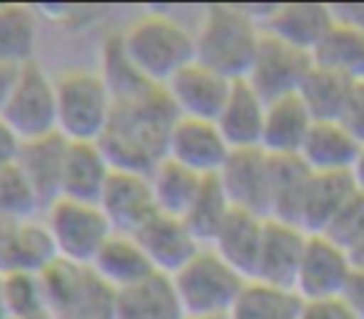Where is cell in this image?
<instances>
[{"label": "cell", "mask_w": 364, "mask_h": 319, "mask_svg": "<svg viewBox=\"0 0 364 319\" xmlns=\"http://www.w3.org/2000/svg\"><path fill=\"white\" fill-rule=\"evenodd\" d=\"M352 85L354 82L344 80L337 72L314 65L297 95L309 110V115L314 117V122H339L344 107H347Z\"/></svg>", "instance_id": "d6a6232c"}, {"label": "cell", "mask_w": 364, "mask_h": 319, "mask_svg": "<svg viewBox=\"0 0 364 319\" xmlns=\"http://www.w3.org/2000/svg\"><path fill=\"white\" fill-rule=\"evenodd\" d=\"M309 180H312V173L299 157H272V188H269L267 220L299 227Z\"/></svg>", "instance_id": "4316f807"}, {"label": "cell", "mask_w": 364, "mask_h": 319, "mask_svg": "<svg viewBox=\"0 0 364 319\" xmlns=\"http://www.w3.org/2000/svg\"><path fill=\"white\" fill-rule=\"evenodd\" d=\"M314 67V58L264 33L245 80L264 102L297 95Z\"/></svg>", "instance_id": "9c48e42d"}, {"label": "cell", "mask_w": 364, "mask_h": 319, "mask_svg": "<svg viewBox=\"0 0 364 319\" xmlns=\"http://www.w3.org/2000/svg\"><path fill=\"white\" fill-rule=\"evenodd\" d=\"M344 299L352 307V312L357 314L359 319H364V272H357L354 269L352 279H349L347 289H344Z\"/></svg>", "instance_id": "b9f144b4"}, {"label": "cell", "mask_w": 364, "mask_h": 319, "mask_svg": "<svg viewBox=\"0 0 364 319\" xmlns=\"http://www.w3.org/2000/svg\"><path fill=\"white\" fill-rule=\"evenodd\" d=\"M264 112L267 102L252 90V85L247 80H235L215 125L230 150H255L262 147Z\"/></svg>", "instance_id": "ac0fdd59"}, {"label": "cell", "mask_w": 364, "mask_h": 319, "mask_svg": "<svg viewBox=\"0 0 364 319\" xmlns=\"http://www.w3.org/2000/svg\"><path fill=\"white\" fill-rule=\"evenodd\" d=\"M324 237H329L334 244H339V247L347 249V252L364 237V193L357 190V193L347 200V205L339 210V215L327 227Z\"/></svg>", "instance_id": "74e56055"}, {"label": "cell", "mask_w": 364, "mask_h": 319, "mask_svg": "<svg viewBox=\"0 0 364 319\" xmlns=\"http://www.w3.org/2000/svg\"><path fill=\"white\" fill-rule=\"evenodd\" d=\"M349 259H352V264H354L357 272H364V237L359 239L352 249H349Z\"/></svg>", "instance_id": "7dc6e473"}, {"label": "cell", "mask_w": 364, "mask_h": 319, "mask_svg": "<svg viewBox=\"0 0 364 319\" xmlns=\"http://www.w3.org/2000/svg\"><path fill=\"white\" fill-rule=\"evenodd\" d=\"M342 18H349V21L364 26V6H347V8H334Z\"/></svg>", "instance_id": "bcb514c9"}, {"label": "cell", "mask_w": 364, "mask_h": 319, "mask_svg": "<svg viewBox=\"0 0 364 319\" xmlns=\"http://www.w3.org/2000/svg\"><path fill=\"white\" fill-rule=\"evenodd\" d=\"M230 87L232 80L195 60L167 82L165 92L180 117L215 122L228 100Z\"/></svg>", "instance_id": "9a60e30c"}, {"label": "cell", "mask_w": 364, "mask_h": 319, "mask_svg": "<svg viewBox=\"0 0 364 319\" xmlns=\"http://www.w3.org/2000/svg\"><path fill=\"white\" fill-rule=\"evenodd\" d=\"M352 274L354 264L347 249L334 244L324 234H309L297 282H294V292L299 294L302 302L344 297V289H347Z\"/></svg>", "instance_id": "30bf717a"}, {"label": "cell", "mask_w": 364, "mask_h": 319, "mask_svg": "<svg viewBox=\"0 0 364 319\" xmlns=\"http://www.w3.org/2000/svg\"><path fill=\"white\" fill-rule=\"evenodd\" d=\"M137 244L142 247V252L147 254L152 269L160 274H172L180 272L195 254L203 249L200 239L193 234V229L185 225L182 217H172V215L157 212L140 232L135 234Z\"/></svg>", "instance_id": "e0dca14e"}, {"label": "cell", "mask_w": 364, "mask_h": 319, "mask_svg": "<svg viewBox=\"0 0 364 319\" xmlns=\"http://www.w3.org/2000/svg\"><path fill=\"white\" fill-rule=\"evenodd\" d=\"M257 13L240 6H208L195 31V60L228 80H245L262 40Z\"/></svg>", "instance_id": "7a4b0ae2"}, {"label": "cell", "mask_w": 364, "mask_h": 319, "mask_svg": "<svg viewBox=\"0 0 364 319\" xmlns=\"http://www.w3.org/2000/svg\"><path fill=\"white\" fill-rule=\"evenodd\" d=\"M302 299L294 289L250 279L232 304L228 319H299Z\"/></svg>", "instance_id": "1f68e13d"}, {"label": "cell", "mask_w": 364, "mask_h": 319, "mask_svg": "<svg viewBox=\"0 0 364 319\" xmlns=\"http://www.w3.org/2000/svg\"><path fill=\"white\" fill-rule=\"evenodd\" d=\"M58 132L68 142H100L115 115V97L97 70H65L55 77Z\"/></svg>", "instance_id": "277c9868"}, {"label": "cell", "mask_w": 364, "mask_h": 319, "mask_svg": "<svg viewBox=\"0 0 364 319\" xmlns=\"http://www.w3.org/2000/svg\"><path fill=\"white\" fill-rule=\"evenodd\" d=\"M185 319H228V317H188V314H185Z\"/></svg>", "instance_id": "681fc988"}, {"label": "cell", "mask_w": 364, "mask_h": 319, "mask_svg": "<svg viewBox=\"0 0 364 319\" xmlns=\"http://www.w3.org/2000/svg\"><path fill=\"white\" fill-rule=\"evenodd\" d=\"M90 269L112 292L132 287L140 279H145L147 274L155 272L147 254L137 244V239L132 234H117V232H112L110 239L102 244L97 257L92 259Z\"/></svg>", "instance_id": "484cf974"}, {"label": "cell", "mask_w": 364, "mask_h": 319, "mask_svg": "<svg viewBox=\"0 0 364 319\" xmlns=\"http://www.w3.org/2000/svg\"><path fill=\"white\" fill-rule=\"evenodd\" d=\"M299 319H359L352 312L344 297L334 299H314V302H302Z\"/></svg>", "instance_id": "f35d334b"}, {"label": "cell", "mask_w": 364, "mask_h": 319, "mask_svg": "<svg viewBox=\"0 0 364 319\" xmlns=\"http://www.w3.org/2000/svg\"><path fill=\"white\" fill-rule=\"evenodd\" d=\"M172 282L188 317H228L250 279L230 267L215 249L203 247L172 274Z\"/></svg>", "instance_id": "5b68a950"}, {"label": "cell", "mask_w": 364, "mask_h": 319, "mask_svg": "<svg viewBox=\"0 0 364 319\" xmlns=\"http://www.w3.org/2000/svg\"><path fill=\"white\" fill-rule=\"evenodd\" d=\"M357 193L349 175H314L309 180L299 227L307 234H324L339 210Z\"/></svg>", "instance_id": "83f0119b"}, {"label": "cell", "mask_w": 364, "mask_h": 319, "mask_svg": "<svg viewBox=\"0 0 364 319\" xmlns=\"http://www.w3.org/2000/svg\"><path fill=\"white\" fill-rule=\"evenodd\" d=\"M232 205H230L228 195H225L223 185L218 178H208L200 188L195 202L190 205L188 215H185V225L193 229V234L200 239L203 247H210L213 239L218 237V232L223 229V225L228 222V217L232 215Z\"/></svg>", "instance_id": "836d02e7"}, {"label": "cell", "mask_w": 364, "mask_h": 319, "mask_svg": "<svg viewBox=\"0 0 364 319\" xmlns=\"http://www.w3.org/2000/svg\"><path fill=\"white\" fill-rule=\"evenodd\" d=\"M312 58L317 67L337 72L349 82H364V26L337 13V23Z\"/></svg>", "instance_id": "d4e9b609"}, {"label": "cell", "mask_w": 364, "mask_h": 319, "mask_svg": "<svg viewBox=\"0 0 364 319\" xmlns=\"http://www.w3.org/2000/svg\"><path fill=\"white\" fill-rule=\"evenodd\" d=\"M110 175L112 165L97 142H68L60 198L97 205Z\"/></svg>", "instance_id": "d6986e66"}, {"label": "cell", "mask_w": 364, "mask_h": 319, "mask_svg": "<svg viewBox=\"0 0 364 319\" xmlns=\"http://www.w3.org/2000/svg\"><path fill=\"white\" fill-rule=\"evenodd\" d=\"M359 147V140L342 122H314L299 160L314 175H349Z\"/></svg>", "instance_id": "ffe728a7"}, {"label": "cell", "mask_w": 364, "mask_h": 319, "mask_svg": "<svg viewBox=\"0 0 364 319\" xmlns=\"http://www.w3.org/2000/svg\"><path fill=\"white\" fill-rule=\"evenodd\" d=\"M264 222L267 220L259 217V215L245 212V210H232V215L223 225L218 237L213 239L210 249H215L245 279H252L255 267H257L259 247H262Z\"/></svg>", "instance_id": "cb8c5ba5"}, {"label": "cell", "mask_w": 364, "mask_h": 319, "mask_svg": "<svg viewBox=\"0 0 364 319\" xmlns=\"http://www.w3.org/2000/svg\"><path fill=\"white\" fill-rule=\"evenodd\" d=\"M97 72H100L102 80L110 87L112 97H115V105L117 102L132 100V97H137L140 92H145L147 87H152L130 63L125 48H122L120 33H110V36L102 40L100 67H97Z\"/></svg>", "instance_id": "e575fe53"}, {"label": "cell", "mask_w": 364, "mask_h": 319, "mask_svg": "<svg viewBox=\"0 0 364 319\" xmlns=\"http://www.w3.org/2000/svg\"><path fill=\"white\" fill-rule=\"evenodd\" d=\"M120 40L135 70L157 87L195 63V31L167 13H140L120 31Z\"/></svg>", "instance_id": "3957f363"}, {"label": "cell", "mask_w": 364, "mask_h": 319, "mask_svg": "<svg viewBox=\"0 0 364 319\" xmlns=\"http://www.w3.org/2000/svg\"><path fill=\"white\" fill-rule=\"evenodd\" d=\"M41 279L53 319H115V292L90 267L58 259Z\"/></svg>", "instance_id": "52a82bcc"}, {"label": "cell", "mask_w": 364, "mask_h": 319, "mask_svg": "<svg viewBox=\"0 0 364 319\" xmlns=\"http://www.w3.org/2000/svg\"><path fill=\"white\" fill-rule=\"evenodd\" d=\"M16 75H18V67H6V65H0V107H3V102H6L8 92H11Z\"/></svg>", "instance_id": "ee69618b"}, {"label": "cell", "mask_w": 364, "mask_h": 319, "mask_svg": "<svg viewBox=\"0 0 364 319\" xmlns=\"http://www.w3.org/2000/svg\"><path fill=\"white\" fill-rule=\"evenodd\" d=\"M41 16L31 6H0V65L23 67L36 60Z\"/></svg>", "instance_id": "f546056e"}, {"label": "cell", "mask_w": 364, "mask_h": 319, "mask_svg": "<svg viewBox=\"0 0 364 319\" xmlns=\"http://www.w3.org/2000/svg\"><path fill=\"white\" fill-rule=\"evenodd\" d=\"M13 227H16V225L0 220V274L6 272V257H8V244H11Z\"/></svg>", "instance_id": "7bdbcfd3"}, {"label": "cell", "mask_w": 364, "mask_h": 319, "mask_svg": "<svg viewBox=\"0 0 364 319\" xmlns=\"http://www.w3.org/2000/svg\"><path fill=\"white\" fill-rule=\"evenodd\" d=\"M97 207L102 210L112 232L132 234V237L157 215L147 175L122 173V170H112Z\"/></svg>", "instance_id": "4fadbf2b"}, {"label": "cell", "mask_w": 364, "mask_h": 319, "mask_svg": "<svg viewBox=\"0 0 364 319\" xmlns=\"http://www.w3.org/2000/svg\"><path fill=\"white\" fill-rule=\"evenodd\" d=\"M58 249L48 232L46 222H21L13 227L11 244H8L6 257V272H21V274H36L43 277L53 264L58 262Z\"/></svg>", "instance_id": "f1b7e54d"}, {"label": "cell", "mask_w": 364, "mask_h": 319, "mask_svg": "<svg viewBox=\"0 0 364 319\" xmlns=\"http://www.w3.org/2000/svg\"><path fill=\"white\" fill-rule=\"evenodd\" d=\"M0 319H11V312H8L6 297H3V282H0Z\"/></svg>", "instance_id": "c3c4849f"}, {"label": "cell", "mask_w": 364, "mask_h": 319, "mask_svg": "<svg viewBox=\"0 0 364 319\" xmlns=\"http://www.w3.org/2000/svg\"><path fill=\"white\" fill-rule=\"evenodd\" d=\"M307 239L309 234L297 225L267 220L252 279L262 284H272V287L294 289Z\"/></svg>", "instance_id": "2e32d148"}, {"label": "cell", "mask_w": 364, "mask_h": 319, "mask_svg": "<svg viewBox=\"0 0 364 319\" xmlns=\"http://www.w3.org/2000/svg\"><path fill=\"white\" fill-rule=\"evenodd\" d=\"M41 212H46V205L18 165L0 173V220L3 222H31L38 220Z\"/></svg>", "instance_id": "d590c367"}, {"label": "cell", "mask_w": 364, "mask_h": 319, "mask_svg": "<svg viewBox=\"0 0 364 319\" xmlns=\"http://www.w3.org/2000/svg\"><path fill=\"white\" fill-rule=\"evenodd\" d=\"M314 117L299 100V95L267 102L262 130V150L269 157H299Z\"/></svg>", "instance_id": "44dd1931"}, {"label": "cell", "mask_w": 364, "mask_h": 319, "mask_svg": "<svg viewBox=\"0 0 364 319\" xmlns=\"http://www.w3.org/2000/svg\"><path fill=\"white\" fill-rule=\"evenodd\" d=\"M177 117L165 87L152 85L132 100L117 102L110 127L97 145L112 170L150 175L165 157L167 135Z\"/></svg>", "instance_id": "6da1fadb"}, {"label": "cell", "mask_w": 364, "mask_h": 319, "mask_svg": "<svg viewBox=\"0 0 364 319\" xmlns=\"http://www.w3.org/2000/svg\"><path fill=\"white\" fill-rule=\"evenodd\" d=\"M0 282H3V297H6L11 319H36L43 314H50L41 277L8 272L0 274Z\"/></svg>", "instance_id": "8d00e7d4"}, {"label": "cell", "mask_w": 364, "mask_h": 319, "mask_svg": "<svg viewBox=\"0 0 364 319\" xmlns=\"http://www.w3.org/2000/svg\"><path fill=\"white\" fill-rule=\"evenodd\" d=\"M152 188V198H155L157 212L172 215V217H185L190 205L195 202L200 188H203L205 178L190 173L188 168L172 163L167 157H162L160 163L152 168L147 175Z\"/></svg>", "instance_id": "4dcf8cb0"}, {"label": "cell", "mask_w": 364, "mask_h": 319, "mask_svg": "<svg viewBox=\"0 0 364 319\" xmlns=\"http://www.w3.org/2000/svg\"><path fill=\"white\" fill-rule=\"evenodd\" d=\"M43 222L55 242L58 257L80 267H90L102 244L112 234V227L97 205L75 202L65 198L55 200L46 210Z\"/></svg>", "instance_id": "ba28073f"}, {"label": "cell", "mask_w": 364, "mask_h": 319, "mask_svg": "<svg viewBox=\"0 0 364 319\" xmlns=\"http://www.w3.org/2000/svg\"><path fill=\"white\" fill-rule=\"evenodd\" d=\"M349 178H352L354 188H357L359 193H364V145L359 147V152H357V160H354V165H352V173H349Z\"/></svg>", "instance_id": "f6af8a7d"}, {"label": "cell", "mask_w": 364, "mask_h": 319, "mask_svg": "<svg viewBox=\"0 0 364 319\" xmlns=\"http://www.w3.org/2000/svg\"><path fill=\"white\" fill-rule=\"evenodd\" d=\"M65 152H68V140L60 132L41 137V140L23 142L21 157H18V168L23 170L28 183L36 188V193L41 195L46 210L50 207L55 200H60Z\"/></svg>", "instance_id": "603a6c76"}, {"label": "cell", "mask_w": 364, "mask_h": 319, "mask_svg": "<svg viewBox=\"0 0 364 319\" xmlns=\"http://www.w3.org/2000/svg\"><path fill=\"white\" fill-rule=\"evenodd\" d=\"M115 319H185L172 277L152 272L115 292Z\"/></svg>", "instance_id": "7402d4cb"}, {"label": "cell", "mask_w": 364, "mask_h": 319, "mask_svg": "<svg viewBox=\"0 0 364 319\" xmlns=\"http://www.w3.org/2000/svg\"><path fill=\"white\" fill-rule=\"evenodd\" d=\"M339 122L357 137L359 145H364V82H354L352 85L347 107H344Z\"/></svg>", "instance_id": "ab89813d"}, {"label": "cell", "mask_w": 364, "mask_h": 319, "mask_svg": "<svg viewBox=\"0 0 364 319\" xmlns=\"http://www.w3.org/2000/svg\"><path fill=\"white\" fill-rule=\"evenodd\" d=\"M262 33L312 55L337 23V11L317 3H287L257 13Z\"/></svg>", "instance_id": "5bb4252c"}, {"label": "cell", "mask_w": 364, "mask_h": 319, "mask_svg": "<svg viewBox=\"0 0 364 319\" xmlns=\"http://www.w3.org/2000/svg\"><path fill=\"white\" fill-rule=\"evenodd\" d=\"M230 145L215 122L177 117L167 135L165 157L200 178H218L230 157Z\"/></svg>", "instance_id": "8fae6325"}, {"label": "cell", "mask_w": 364, "mask_h": 319, "mask_svg": "<svg viewBox=\"0 0 364 319\" xmlns=\"http://www.w3.org/2000/svg\"><path fill=\"white\" fill-rule=\"evenodd\" d=\"M225 195L235 210L269 217V188H272V157L262 150H232L218 175Z\"/></svg>", "instance_id": "7c38bea8"}, {"label": "cell", "mask_w": 364, "mask_h": 319, "mask_svg": "<svg viewBox=\"0 0 364 319\" xmlns=\"http://www.w3.org/2000/svg\"><path fill=\"white\" fill-rule=\"evenodd\" d=\"M23 150V140L13 132V127L0 117V173L16 168Z\"/></svg>", "instance_id": "60d3db41"}, {"label": "cell", "mask_w": 364, "mask_h": 319, "mask_svg": "<svg viewBox=\"0 0 364 319\" xmlns=\"http://www.w3.org/2000/svg\"><path fill=\"white\" fill-rule=\"evenodd\" d=\"M0 117L23 142L41 140L58 132L55 77L38 60L18 67V75L0 107Z\"/></svg>", "instance_id": "8992f818"}]
</instances>
